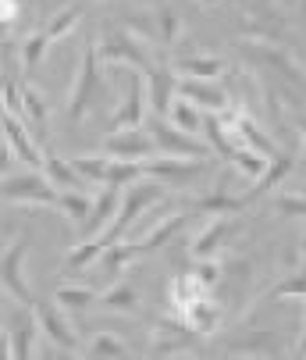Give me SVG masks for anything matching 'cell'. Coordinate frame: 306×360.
I'll list each match as a JSON object with an SVG mask.
<instances>
[{
	"mask_svg": "<svg viewBox=\"0 0 306 360\" xmlns=\"http://www.w3.org/2000/svg\"><path fill=\"white\" fill-rule=\"evenodd\" d=\"M168 200V186L164 182H142V179H135V182H128L125 189H121V200H118V211H114V218L107 221V229H100L104 232V239H107V246L111 243H118V239H125L128 232H132V225L139 221V218H146V211H153L157 203H164Z\"/></svg>",
	"mask_w": 306,
	"mask_h": 360,
	"instance_id": "cell-1",
	"label": "cell"
},
{
	"mask_svg": "<svg viewBox=\"0 0 306 360\" xmlns=\"http://www.w3.org/2000/svg\"><path fill=\"white\" fill-rule=\"evenodd\" d=\"M104 100H111V82L104 79V68H100V58H96V43L89 39L82 50V61L75 65L72 89H68V118L82 122Z\"/></svg>",
	"mask_w": 306,
	"mask_h": 360,
	"instance_id": "cell-2",
	"label": "cell"
},
{
	"mask_svg": "<svg viewBox=\"0 0 306 360\" xmlns=\"http://www.w3.org/2000/svg\"><path fill=\"white\" fill-rule=\"evenodd\" d=\"M146 46H149V43H142V39L132 36L128 29L111 25V29L100 32V39H96V58L104 61V65H125V68H132V72H146V68L153 65Z\"/></svg>",
	"mask_w": 306,
	"mask_h": 360,
	"instance_id": "cell-3",
	"label": "cell"
},
{
	"mask_svg": "<svg viewBox=\"0 0 306 360\" xmlns=\"http://www.w3.org/2000/svg\"><path fill=\"white\" fill-rule=\"evenodd\" d=\"M146 132H149V139H153V150L164 153V158H196V161H207V158H211V146H207V143H199L196 136L175 129V125H171L168 118H161V115H153V118L146 122Z\"/></svg>",
	"mask_w": 306,
	"mask_h": 360,
	"instance_id": "cell-4",
	"label": "cell"
},
{
	"mask_svg": "<svg viewBox=\"0 0 306 360\" xmlns=\"http://www.w3.org/2000/svg\"><path fill=\"white\" fill-rule=\"evenodd\" d=\"M246 54L257 61V65L264 68V75H271L278 86H288V89H295V93L306 89V75H302V68L295 65V58L288 54V50L267 46V43H249Z\"/></svg>",
	"mask_w": 306,
	"mask_h": 360,
	"instance_id": "cell-5",
	"label": "cell"
},
{
	"mask_svg": "<svg viewBox=\"0 0 306 360\" xmlns=\"http://www.w3.org/2000/svg\"><path fill=\"white\" fill-rule=\"evenodd\" d=\"M58 186H50L39 172L25 175H4L0 182V196L8 203H29V207H58Z\"/></svg>",
	"mask_w": 306,
	"mask_h": 360,
	"instance_id": "cell-6",
	"label": "cell"
},
{
	"mask_svg": "<svg viewBox=\"0 0 306 360\" xmlns=\"http://www.w3.org/2000/svg\"><path fill=\"white\" fill-rule=\"evenodd\" d=\"M32 239L29 236H18L4 253H0V285H4L15 300H22V307H32V289H29V278H25V253H29Z\"/></svg>",
	"mask_w": 306,
	"mask_h": 360,
	"instance_id": "cell-7",
	"label": "cell"
},
{
	"mask_svg": "<svg viewBox=\"0 0 306 360\" xmlns=\"http://www.w3.org/2000/svg\"><path fill=\"white\" fill-rule=\"evenodd\" d=\"M203 172H207V161H196V158H146L142 161V175H149V179H157V182H164L168 189H178V186H189V182H196Z\"/></svg>",
	"mask_w": 306,
	"mask_h": 360,
	"instance_id": "cell-8",
	"label": "cell"
},
{
	"mask_svg": "<svg viewBox=\"0 0 306 360\" xmlns=\"http://www.w3.org/2000/svg\"><path fill=\"white\" fill-rule=\"evenodd\" d=\"M146 115H149L146 82H142V72H139V75H128L125 96H121V104L114 108V115H111V122H107V132H118V129H142V125H146Z\"/></svg>",
	"mask_w": 306,
	"mask_h": 360,
	"instance_id": "cell-9",
	"label": "cell"
},
{
	"mask_svg": "<svg viewBox=\"0 0 306 360\" xmlns=\"http://www.w3.org/2000/svg\"><path fill=\"white\" fill-rule=\"evenodd\" d=\"M32 314H36V325H39V335H46L54 346H61L65 353H79L82 346H79V332L65 321V314H61V307L58 303H39V300H32Z\"/></svg>",
	"mask_w": 306,
	"mask_h": 360,
	"instance_id": "cell-10",
	"label": "cell"
},
{
	"mask_svg": "<svg viewBox=\"0 0 306 360\" xmlns=\"http://www.w3.org/2000/svg\"><path fill=\"white\" fill-rule=\"evenodd\" d=\"M4 335H8V356H36L39 349V325H36V314L32 307H18L4 318Z\"/></svg>",
	"mask_w": 306,
	"mask_h": 360,
	"instance_id": "cell-11",
	"label": "cell"
},
{
	"mask_svg": "<svg viewBox=\"0 0 306 360\" xmlns=\"http://www.w3.org/2000/svg\"><path fill=\"white\" fill-rule=\"evenodd\" d=\"M142 82H146V104L153 115H168L171 100H175V86H178V72L171 68V61H157L142 72Z\"/></svg>",
	"mask_w": 306,
	"mask_h": 360,
	"instance_id": "cell-12",
	"label": "cell"
},
{
	"mask_svg": "<svg viewBox=\"0 0 306 360\" xmlns=\"http://www.w3.org/2000/svg\"><path fill=\"white\" fill-rule=\"evenodd\" d=\"M100 153L118 158V161H146L157 150H153V139H149V132L142 125V129H118V132H111L104 139V146H100Z\"/></svg>",
	"mask_w": 306,
	"mask_h": 360,
	"instance_id": "cell-13",
	"label": "cell"
},
{
	"mask_svg": "<svg viewBox=\"0 0 306 360\" xmlns=\"http://www.w3.org/2000/svg\"><path fill=\"white\" fill-rule=\"evenodd\" d=\"M235 229H239L235 214H214L207 229L192 236V243H189L192 257H196V261H207V257H218V253L228 246V239L235 236Z\"/></svg>",
	"mask_w": 306,
	"mask_h": 360,
	"instance_id": "cell-14",
	"label": "cell"
},
{
	"mask_svg": "<svg viewBox=\"0 0 306 360\" xmlns=\"http://www.w3.org/2000/svg\"><path fill=\"white\" fill-rule=\"evenodd\" d=\"M175 93L178 96H185L189 104H196L199 111H221V108H228L232 100H228V93L221 89V86H214V79H189V75H178V86H175Z\"/></svg>",
	"mask_w": 306,
	"mask_h": 360,
	"instance_id": "cell-15",
	"label": "cell"
},
{
	"mask_svg": "<svg viewBox=\"0 0 306 360\" xmlns=\"http://www.w3.org/2000/svg\"><path fill=\"white\" fill-rule=\"evenodd\" d=\"M0 132H4V139L11 143V150H15V158H22L32 172L43 165V150H39V143L29 136V125L18 118V115H0Z\"/></svg>",
	"mask_w": 306,
	"mask_h": 360,
	"instance_id": "cell-16",
	"label": "cell"
},
{
	"mask_svg": "<svg viewBox=\"0 0 306 360\" xmlns=\"http://www.w3.org/2000/svg\"><path fill=\"white\" fill-rule=\"evenodd\" d=\"M189 207L196 211V214H242L246 207H249V200L246 196H235L228 186H214V189H207L203 196H196Z\"/></svg>",
	"mask_w": 306,
	"mask_h": 360,
	"instance_id": "cell-17",
	"label": "cell"
},
{
	"mask_svg": "<svg viewBox=\"0 0 306 360\" xmlns=\"http://www.w3.org/2000/svg\"><path fill=\"white\" fill-rule=\"evenodd\" d=\"M118 200H121V186H100V193L93 196V211H89L86 225L79 229V236L86 239V236H93V232H100V229H107V221H111L114 211H118Z\"/></svg>",
	"mask_w": 306,
	"mask_h": 360,
	"instance_id": "cell-18",
	"label": "cell"
},
{
	"mask_svg": "<svg viewBox=\"0 0 306 360\" xmlns=\"http://www.w3.org/2000/svg\"><path fill=\"white\" fill-rule=\"evenodd\" d=\"M100 307L107 314H135L139 311V285L132 278H114L104 296H100Z\"/></svg>",
	"mask_w": 306,
	"mask_h": 360,
	"instance_id": "cell-19",
	"label": "cell"
},
{
	"mask_svg": "<svg viewBox=\"0 0 306 360\" xmlns=\"http://www.w3.org/2000/svg\"><path fill=\"white\" fill-rule=\"evenodd\" d=\"M135 257H142V253H139V246H135V243H128V236H125V239L111 243L104 253H100V271L107 275V282H114V278H121V275H125V268L135 261Z\"/></svg>",
	"mask_w": 306,
	"mask_h": 360,
	"instance_id": "cell-20",
	"label": "cell"
},
{
	"mask_svg": "<svg viewBox=\"0 0 306 360\" xmlns=\"http://www.w3.org/2000/svg\"><path fill=\"white\" fill-rule=\"evenodd\" d=\"M39 172H43V179L50 186H58V189H86V182L79 179V172L72 168V161L68 158H58V153H50V150H43Z\"/></svg>",
	"mask_w": 306,
	"mask_h": 360,
	"instance_id": "cell-21",
	"label": "cell"
},
{
	"mask_svg": "<svg viewBox=\"0 0 306 360\" xmlns=\"http://www.w3.org/2000/svg\"><path fill=\"white\" fill-rule=\"evenodd\" d=\"M149 18H153V39H157L164 50H175L178 39H182V18H178V11L171 4H157V8L149 11Z\"/></svg>",
	"mask_w": 306,
	"mask_h": 360,
	"instance_id": "cell-22",
	"label": "cell"
},
{
	"mask_svg": "<svg viewBox=\"0 0 306 360\" xmlns=\"http://www.w3.org/2000/svg\"><path fill=\"white\" fill-rule=\"evenodd\" d=\"M292 168H295V153H274V158H267V168H264V175L257 179V189H249L246 200L253 203L257 196H264V193H271L274 186H281Z\"/></svg>",
	"mask_w": 306,
	"mask_h": 360,
	"instance_id": "cell-23",
	"label": "cell"
},
{
	"mask_svg": "<svg viewBox=\"0 0 306 360\" xmlns=\"http://www.w3.org/2000/svg\"><path fill=\"white\" fill-rule=\"evenodd\" d=\"M185 221H189V214H185V211H175V214L161 218L157 225H153V229L142 236V243H135V246H139V253H153V250L168 246V243H171V239L185 229Z\"/></svg>",
	"mask_w": 306,
	"mask_h": 360,
	"instance_id": "cell-24",
	"label": "cell"
},
{
	"mask_svg": "<svg viewBox=\"0 0 306 360\" xmlns=\"http://www.w3.org/2000/svg\"><path fill=\"white\" fill-rule=\"evenodd\" d=\"M18 96H22V122H25V125L32 122L36 132H46V125H50L46 96H43L36 86H29V82H18Z\"/></svg>",
	"mask_w": 306,
	"mask_h": 360,
	"instance_id": "cell-25",
	"label": "cell"
},
{
	"mask_svg": "<svg viewBox=\"0 0 306 360\" xmlns=\"http://www.w3.org/2000/svg\"><path fill=\"white\" fill-rule=\"evenodd\" d=\"M171 68L178 75H189V79H218L225 72V61L214 54H185V58H175Z\"/></svg>",
	"mask_w": 306,
	"mask_h": 360,
	"instance_id": "cell-26",
	"label": "cell"
},
{
	"mask_svg": "<svg viewBox=\"0 0 306 360\" xmlns=\"http://www.w3.org/2000/svg\"><path fill=\"white\" fill-rule=\"evenodd\" d=\"M58 211L72 221V229L79 232L82 225H86V218H89V211H93V196L86 193V189H61L58 193Z\"/></svg>",
	"mask_w": 306,
	"mask_h": 360,
	"instance_id": "cell-27",
	"label": "cell"
},
{
	"mask_svg": "<svg viewBox=\"0 0 306 360\" xmlns=\"http://www.w3.org/2000/svg\"><path fill=\"white\" fill-rule=\"evenodd\" d=\"M175 129H182V132H189V136H196L199 132V125H203V115H199V108L196 104H189L185 96H178L175 93V100H171V108H168V115H164Z\"/></svg>",
	"mask_w": 306,
	"mask_h": 360,
	"instance_id": "cell-28",
	"label": "cell"
},
{
	"mask_svg": "<svg viewBox=\"0 0 306 360\" xmlns=\"http://www.w3.org/2000/svg\"><path fill=\"white\" fill-rule=\"evenodd\" d=\"M54 303L61 307V311H86L89 303H96V289L93 285H72V282H65V285L54 289Z\"/></svg>",
	"mask_w": 306,
	"mask_h": 360,
	"instance_id": "cell-29",
	"label": "cell"
},
{
	"mask_svg": "<svg viewBox=\"0 0 306 360\" xmlns=\"http://www.w3.org/2000/svg\"><path fill=\"white\" fill-rule=\"evenodd\" d=\"M79 18H82V4H68V8H61L54 18H50V25L43 29V32H46V43H50V46L61 43V39L79 25Z\"/></svg>",
	"mask_w": 306,
	"mask_h": 360,
	"instance_id": "cell-30",
	"label": "cell"
},
{
	"mask_svg": "<svg viewBox=\"0 0 306 360\" xmlns=\"http://www.w3.org/2000/svg\"><path fill=\"white\" fill-rule=\"evenodd\" d=\"M228 161L235 165V172H239V175H246V179H253V182H257V179L264 175V168H267V158H264V153L249 150V146H235Z\"/></svg>",
	"mask_w": 306,
	"mask_h": 360,
	"instance_id": "cell-31",
	"label": "cell"
},
{
	"mask_svg": "<svg viewBox=\"0 0 306 360\" xmlns=\"http://www.w3.org/2000/svg\"><path fill=\"white\" fill-rule=\"evenodd\" d=\"M281 15H271V11H260V15H249L246 18V32L253 43H260V39H278L281 36Z\"/></svg>",
	"mask_w": 306,
	"mask_h": 360,
	"instance_id": "cell-32",
	"label": "cell"
},
{
	"mask_svg": "<svg viewBox=\"0 0 306 360\" xmlns=\"http://www.w3.org/2000/svg\"><path fill=\"white\" fill-rule=\"evenodd\" d=\"M199 132L207 136V146H211V153H221L225 161L232 158V150H235V143H232V136H228V132L221 129V122H218V115H214V111H211L207 118H203Z\"/></svg>",
	"mask_w": 306,
	"mask_h": 360,
	"instance_id": "cell-33",
	"label": "cell"
},
{
	"mask_svg": "<svg viewBox=\"0 0 306 360\" xmlns=\"http://www.w3.org/2000/svg\"><path fill=\"white\" fill-rule=\"evenodd\" d=\"M82 353H86V356H128V353H132V346H128L125 339L111 335V332H96V335H93V342H89Z\"/></svg>",
	"mask_w": 306,
	"mask_h": 360,
	"instance_id": "cell-34",
	"label": "cell"
},
{
	"mask_svg": "<svg viewBox=\"0 0 306 360\" xmlns=\"http://www.w3.org/2000/svg\"><path fill=\"white\" fill-rule=\"evenodd\" d=\"M46 50H50V43H46V32H43V29L29 32V36L22 39V68H25V72H36Z\"/></svg>",
	"mask_w": 306,
	"mask_h": 360,
	"instance_id": "cell-35",
	"label": "cell"
},
{
	"mask_svg": "<svg viewBox=\"0 0 306 360\" xmlns=\"http://www.w3.org/2000/svg\"><path fill=\"white\" fill-rule=\"evenodd\" d=\"M264 300H306V271L288 275V278H285V282H278Z\"/></svg>",
	"mask_w": 306,
	"mask_h": 360,
	"instance_id": "cell-36",
	"label": "cell"
},
{
	"mask_svg": "<svg viewBox=\"0 0 306 360\" xmlns=\"http://www.w3.org/2000/svg\"><path fill=\"white\" fill-rule=\"evenodd\" d=\"M274 214H281V218H306V196L302 193H278L274 196Z\"/></svg>",
	"mask_w": 306,
	"mask_h": 360,
	"instance_id": "cell-37",
	"label": "cell"
},
{
	"mask_svg": "<svg viewBox=\"0 0 306 360\" xmlns=\"http://www.w3.org/2000/svg\"><path fill=\"white\" fill-rule=\"evenodd\" d=\"M192 275H196L203 285H207V289H214V285L225 278V268H221V261H218V257H207V261H196Z\"/></svg>",
	"mask_w": 306,
	"mask_h": 360,
	"instance_id": "cell-38",
	"label": "cell"
},
{
	"mask_svg": "<svg viewBox=\"0 0 306 360\" xmlns=\"http://www.w3.org/2000/svg\"><path fill=\"white\" fill-rule=\"evenodd\" d=\"M22 18V0H0V29H8Z\"/></svg>",
	"mask_w": 306,
	"mask_h": 360,
	"instance_id": "cell-39",
	"label": "cell"
},
{
	"mask_svg": "<svg viewBox=\"0 0 306 360\" xmlns=\"http://www.w3.org/2000/svg\"><path fill=\"white\" fill-rule=\"evenodd\" d=\"M11 158H15V150H11V143L4 139V132H0V175L11 172Z\"/></svg>",
	"mask_w": 306,
	"mask_h": 360,
	"instance_id": "cell-40",
	"label": "cell"
},
{
	"mask_svg": "<svg viewBox=\"0 0 306 360\" xmlns=\"http://www.w3.org/2000/svg\"><path fill=\"white\" fill-rule=\"evenodd\" d=\"M292 353H295V356H306V321H302V335H299V342H295Z\"/></svg>",
	"mask_w": 306,
	"mask_h": 360,
	"instance_id": "cell-41",
	"label": "cell"
},
{
	"mask_svg": "<svg viewBox=\"0 0 306 360\" xmlns=\"http://www.w3.org/2000/svg\"><path fill=\"white\" fill-rule=\"evenodd\" d=\"M4 292H8V289L0 285V318H4Z\"/></svg>",
	"mask_w": 306,
	"mask_h": 360,
	"instance_id": "cell-42",
	"label": "cell"
},
{
	"mask_svg": "<svg viewBox=\"0 0 306 360\" xmlns=\"http://www.w3.org/2000/svg\"><path fill=\"white\" fill-rule=\"evenodd\" d=\"M199 4H203V8H218V4H221V0H199Z\"/></svg>",
	"mask_w": 306,
	"mask_h": 360,
	"instance_id": "cell-43",
	"label": "cell"
},
{
	"mask_svg": "<svg viewBox=\"0 0 306 360\" xmlns=\"http://www.w3.org/2000/svg\"><path fill=\"white\" fill-rule=\"evenodd\" d=\"M299 132H302V143H306V118L299 122Z\"/></svg>",
	"mask_w": 306,
	"mask_h": 360,
	"instance_id": "cell-44",
	"label": "cell"
},
{
	"mask_svg": "<svg viewBox=\"0 0 306 360\" xmlns=\"http://www.w3.org/2000/svg\"><path fill=\"white\" fill-rule=\"evenodd\" d=\"M299 253H302V257H306V236H302V246H299Z\"/></svg>",
	"mask_w": 306,
	"mask_h": 360,
	"instance_id": "cell-45",
	"label": "cell"
},
{
	"mask_svg": "<svg viewBox=\"0 0 306 360\" xmlns=\"http://www.w3.org/2000/svg\"><path fill=\"white\" fill-rule=\"evenodd\" d=\"M0 115H4V96H0Z\"/></svg>",
	"mask_w": 306,
	"mask_h": 360,
	"instance_id": "cell-46",
	"label": "cell"
}]
</instances>
